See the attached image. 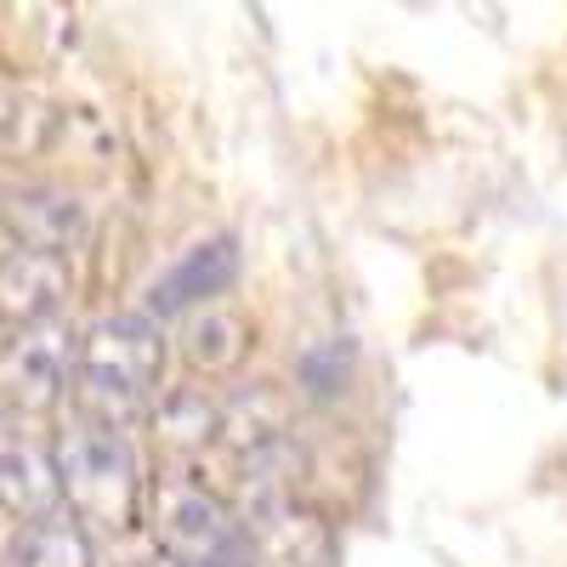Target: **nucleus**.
Returning a JSON list of instances; mask_svg holds the SVG:
<instances>
[{
    "label": "nucleus",
    "mask_w": 567,
    "mask_h": 567,
    "mask_svg": "<svg viewBox=\"0 0 567 567\" xmlns=\"http://www.w3.org/2000/svg\"><path fill=\"white\" fill-rule=\"evenodd\" d=\"M165 374V336L148 312H120L85 329L74 352V398L91 425H120L142 414L148 392Z\"/></svg>",
    "instance_id": "f257e3e1"
},
{
    "label": "nucleus",
    "mask_w": 567,
    "mask_h": 567,
    "mask_svg": "<svg viewBox=\"0 0 567 567\" xmlns=\"http://www.w3.org/2000/svg\"><path fill=\"white\" fill-rule=\"evenodd\" d=\"M52 465H58V488H63V499H69V511L80 516V523H97V528H114V534L136 523L142 477H136L131 443L114 432V425L80 420L58 443Z\"/></svg>",
    "instance_id": "f03ea898"
},
{
    "label": "nucleus",
    "mask_w": 567,
    "mask_h": 567,
    "mask_svg": "<svg viewBox=\"0 0 567 567\" xmlns=\"http://www.w3.org/2000/svg\"><path fill=\"white\" fill-rule=\"evenodd\" d=\"M148 528L171 567H250L239 511L194 477H159L148 488Z\"/></svg>",
    "instance_id": "7ed1b4c3"
},
{
    "label": "nucleus",
    "mask_w": 567,
    "mask_h": 567,
    "mask_svg": "<svg viewBox=\"0 0 567 567\" xmlns=\"http://www.w3.org/2000/svg\"><path fill=\"white\" fill-rule=\"evenodd\" d=\"M69 336L58 323H29L0 347V403H12L23 414H45L58 409V398L69 392Z\"/></svg>",
    "instance_id": "20e7f679"
},
{
    "label": "nucleus",
    "mask_w": 567,
    "mask_h": 567,
    "mask_svg": "<svg viewBox=\"0 0 567 567\" xmlns=\"http://www.w3.org/2000/svg\"><path fill=\"white\" fill-rule=\"evenodd\" d=\"M250 567H336V539L329 523L296 499H272L256 511V523H245Z\"/></svg>",
    "instance_id": "39448f33"
},
{
    "label": "nucleus",
    "mask_w": 567,
    "mask_h": 567,
    "mask_svg": "<svg viewBox=\"0 0 567 567\" xmlns=\"http://www.w3.org/2000/svg\"><path fill=\"white\" fill-rule=\"evenodd\" d=\"M69 301V256L52 250H12L0 256V323H52Z\"/></svg>",
    "instance_id": "423d86ee"
},
{
    "label": "nucleus",
    "mask_w": 567,
    "mask_h": 567,
    "mask_svg": "<svg viewBox=\"0 0 567 567\" xmlns=\"http://www.w3.org/2000/svg\"><path fill=\"white\" fill-rule=\"evenodd\" d=\"M0 221L18 239V250L63 256L85 233V205L63 194V187H12V194H0Z\"/></svg>",
    "instance_id": "0eeeda50"
},
{
    "label": "nucleus",
    "mask_w": 567,
    "mask_h": 567,
    "mask_svg": "<svg viewBox=\"0 0 567 567\" xmlns=\"http://www.w3.org/2000/svg\"><path fill=\"white\" fill-rule=\"evenodd\" d=\"M233 278H239V245L233 239H205L148 290V318H176V312L199 307V301L210 307L216 296H227Z\"/></svg>",
    "instance_id": "6e6552de"
},
{
    "label": "nucleus",
    "mask_w": 567,
    "mask_h": 567,
    "mask_svg": "<svg viewBox=\"0 0 567 567\" xmlns=\"http://www.w3.org/2000/svg\"><path fill=\"white\" fill-rule=\"evenodd\" d=\"M58 505H63V488H58L52 454L29 437H0V511L18 516V523H40Z\"/></svg>",
    "instance_id": "1a4fd4ad"
},
{
    "label": "nucleus",
    "mask_w": 567,
    "mask_h": 567,
    "mask_svg": "<svg viewBox=\"0 0 567 567\" xmlns=\"http://www.w3.org/2000/svg\"><path fill=\"white\" fill-rule=\"evenodd\" d=\"M182 352L194 358V369L221 374V369H233V363L250 352V323H245L239 312H227V307H205V312L187 318Z\"/></svg>",
    "instance_id": "9d476101"
},
{
    "label": "nucleus",
    "mask_w": 567,
    "mask_h": 567,
    "mask_svg": "<svg viewBox=\"0 0 567 567\" xmlns=\"http://www.w3.org/2000/svg\"><path fill=\"white\" fill-rule=\"evenodd\" d=\"M12 567H91V545L80 534V523H69L63 511L23 523L12 539Z\"/></svg>",
    "instance_id": "9b49d317"
},
{
    "label": "nucleus",
    "mask_w": 567,
    "mask_h": 567,
    "mask_svg": "<svg viewBox=\"0 0 567 567\" xmlns=\"http://www.w3.org/2000/svg\"><path fill=\"white\" fill-rule=\"evenodd\" d=\"M154 425H159L165 443L199 449V443H210V437L221 432V409H216V398H205V386H182V392H171V398L159 403Z\"/></svg>",
    "instance_id": "f8f14e48"
},
{
    "label": "nucleus",
    "mask_w": 567,
    "mask_h": 567,
    "mask_svg": "<svg viewBox=\"0 0 567 567\" xmlns=\"http://www.w3.org/2000/svg\"><path fill=\"white\" fill-rule=\"evenodd\" d=\"M45 125H52V114H45L34 97H23V91H0V154H34L45 142Z\"/></svg>",
    "instance_id": "ddd939ff"
},
{
    "label": "nucleus",
    "mask_w": 567,
    "mask_h": 567,
    "mask_svg": "<svg viewBox=\"0 0 567 567\" xmlns=\"http://www.w3.org/2000/svg\"><path fill=\"white\" fill-rule=\"evenodd\" d=\"M352 374V347L347 341H323V347H307L296 358V381L307 386V398H336Z\"/></svg>",
    "instance_id": "4468645a"
},
{
    "label": "nucleus",
    "mask_w": 567,
    "mask_h": 567,
    "mask_svg": "<svg viewBox=\"0 0 567 567\" xmlns=\"http://www.w3.org/2000/svg\"><path fill=\"white\" fill-rule=\"evenodd\" d=\"M131 567H142V561H131Z\"/></svg>",
    "instance_id": "2eb2a0df"
}]
</instances>
